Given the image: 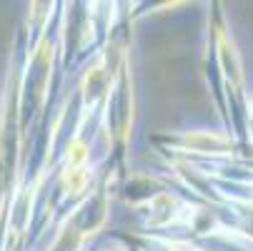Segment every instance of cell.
<instances>
[{
  "mask_svg": "<svg viewBox=\"0 0 253 251\" xmlns=\"http://www.w3.org/2000/svg\"><path fill=\"white\" fill-rule=\"evenodd\" d=\"M63 184L68 191L73 194H81L88 184V173H85V166H68L65 176H63Z\"/></svg>",
  "mask_w": 253,
  "mask_h": 251,
  "instance_id": "cell-1",
  "label": "cell"
},
{
  "mask_svg": "<svg viewBox=\"0 0 253 251\" xmlns=\"http://www.w3.org/2000/svg\"><path fill=\"white\" fill-rule=\"evenodd\" d=\"M88 161V149L83 141H73L68 146V166H85Z\"/></svg>",
  "mask_w": 253,
  "mask_h": 251,
  "instance_id": "cell-2",
  "label": "cell"
}]
</instances>
